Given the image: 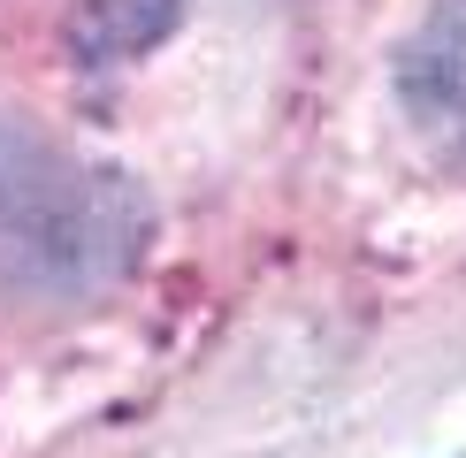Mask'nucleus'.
<instances>
[{
    "instance_id": "2",
    "label": "nucleus",
    "mask_w": 466,
    "mask_h": 458,
    "mask_svg": "<svg viewBox=\"0 0 466 458\" xmlns=\"http://www.w3.org/2000/svg\"><path fill=\"white\" fill-rule=\"evenodd\" d=\"M398 92L413 123H429L451 153H466V0H443L420 24V38L398 62Z\"/></svg>"
},
{
    "instance_id": "1",
    "label": "nucleus",
    "mask_w": 466,
    "mask_h": 458,
    "mask_svg": "<svg viewBox=\"0 0 466 458\" xmlns=\"http://www.w3.org/2000/svg\"><path fill=\"white\" fill-rule=\"evenodd\" d=\"M146 237V206L123 176L76 168L31 138H0V260L46 291H92L123 275Z\"/></svg>"
}]
</instances>
